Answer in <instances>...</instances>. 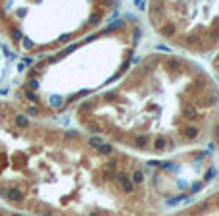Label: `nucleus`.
I'll return each instance as SVG.
<instances>
[{
	"mask_svg": "<svg viewBox=\"0 0 219 216\" xmlns=\"http://www.w3.org/2000/svg\"><path fill=\"white\" fill-rule=\"evenodd\" d=\"M213 176L206 153L148 160L0 97V206L29 216H162Z\"/></svg>",
	"mask_w": 219,
	"mask_h": 216,
	"instance_id": "nucleus-1",
	"label": "nucleus"
},
{
	"mask_svg": "<svg viewBox=\"0 0 219 216\" xmlns=\"http://www.w3.org/2000/svg\"><path fill=\"white\" fill-rule=\"evenodd\" d=\"M217 106L219 89L200 64L173 50H152L71 112L81 131L162 160L190 153L211 135Z\"/></svg>",
	"mask_w": 219,
	"mask_h": 216,
	"instance_id": "nucleus-2",
	"label": "nucleus"
},
{
	"mask_svg": "<svg viewBox=\"0 0 219 216\" xmlns=\"http://www.w3.org/2000/svg\"><path fill=\"white\" fill-rule=\"evenodd\" d=\"M142 21L135 16L113 18L75 45L29 64L8 98L27 116L54 122L125 74L142 42Z\"/></svg>",
	"mask_w": 219,
	"mask_h": 216,
	"instance_id": "nucleus-3",
	"label": "nucleus"
},
{
	"mask_svg": "<svg viewBox=\"0 0 219 216\" xmlns=\"http://www.w3.org/2000/svg\"><path fill=\"white\" fill-rule=\"evenodd\" d=\"M117 2H0V41L27 58L54 54L113 19Z\"/></svg>",
	"mask_w": 219,
	"mask_h": 216,
	"instance_id": "nucleus-4",
	"label": "nucleus"
},
{
	"mask_svg": "<svg viewBox=\"0 0 219 216\" xmlns=\"http://www.w3.org/2000/svg\"><path fill=\"white\" fill-rule=\"evenodd\" d=\"M146 23L173 52L206 54L219 48V4L150 2Z\"/></svg>",
	"mask_w": 219,
	"mask_h": 216,
	"instance_id": "nucleus-5",
	"label": "nucleus"
},
{
	"mask_svg": "<svg viewBox=\"0 0 219 216\" xmlns=\"http://www.w3.org/2000/svg\"><path fill=\"white\" fill-rule=\"evenodd\" d=\"M162 216H219V191L194 199L177 208H171Z\"/></svg>",
	"mask_w": 219,
	"mask_h": 216,
	"instance_id": "nucleus-6",
	"label": "nucleus"
},
{
	"mask_svg": "<svg viewBox=\"0 0 219 216\" xmlns=\"http://www.w3.org/2000/svg\"><path fill=\"white\" fill-rule=\"evenodd\" d=\"M0 216H29V214L17 212V210H12V208H6V206H0Z\"/></svg>",
	"mask_w": 219,
	"mask_h": 216,
	"instance_id": "nucleus-7",
	"label": "nucleus"
},
{
	"mask_svg": "<svg viewBox=\"0 0 219 216\" xmlns=\"http://www.w3.org/2000/svg\"><path fill=\"white\" fill-rule=\"evenodd\" d=\"M0 75H2V58H0Z\"/></svg>",
	"mask_w": 219,
	"mask_h": 216,
	"instance_id": "nucleus-8",
	"label": "nucleus"
}]
</instances>
